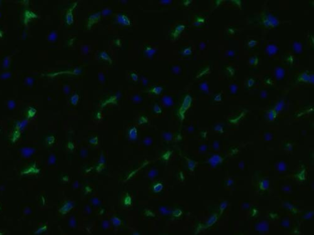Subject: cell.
I'll return each instance as SVG.
<instances>
[{
    "mask_svg": "<svg viewBox=\"0 0 314 235\" xmlns=\"http://www.w3.org/2000/svg\"><path fill=\"white\" fill-rule=\"evenodd\" d=\"M258 21L260 25L268 28H275L280 24V21L277 16L267 11H263L261 13Z\"/></svg>",
    "mask_w": 314,
    "mask_h": 235,
    "instance_id": "6da1fadb",
    "label": "cell"
},
{
    "mask_svg": "<svg viewBox=\"0 0 314 235\" xmlns=\"http://www.w3.org/2000/svg\"><path fill=\"white\" fill-rule=\"evenodd\" d=\"M297 82L299 83H314V74L309 71H304L297 76Z\"/></svg>",
    "mask_w": 314,
    "mask_h": 235,
    "instance_id": "7a4b0ae2",
    "label": "cell"
},
{
    "mask_svg": "<svg viewBox=\"0 0 314 235\" xmlns=\"http://www.w3.org/2000/svg\"><path fill=\"white\" fill-rule=\"evenodd\" d=\"M101 18V11H97V12H95L92 13V14H89L88 16L87 19V23H86V26L88 29H90L92 28V26L94 25L95 23H97Z\"/></svg>",
    "mask_w": 314,
    "mask_h": 235,
    "instance_id": "3957f363",
    "label": "cell"
},
{
    "mask_svg": "<svg viewBox=\"0 0 314 235\" xmlns=\"http://www.w3.org/2000/svg\"><path fill=\"white\" fill-rule=\"evenodd\" d=\"M185 28H186V25L185 24H177V25L175 26V28L170 32V37L172 39H173V40H175V39L178 38V37L180 36V34L182 31H184Z\"/></svg>",
    "mask_w": 314,
    "mask_h": 235,
    "instance_id": "277c9868",
    "label": "cell"
},
{
    "mask_svg": "<svg viewBox=\"0 0 314 235\" xmlns=\"http://www.w3.org/2000/svg\"><path fill=\"white\" fill-rule=\"evenodd\" d=\"M117 21L119 23L123 25L129 26L131 25V21L129 16L125 13H120L117 14Z\"/></svg>",
    "mask_w": 314,
    "mask_h": 235,
    "instance_id": "5b68a950",
    "label": "cell"
},
{
    "mask_svg": "<svg viewBox=\"0 0 314 235\" xmlns=\"http://www.w3.org/2000/svg\"><path fill=\"white\" fill-rule=\"evenodd\" d=\"M77 2L74 3L73 5H72L71 7L68 9V11H67V14H66V21H67V23L68 24H72V23H73L74 21L73 10H74V8L77 6Z\"/></svg>",
    "mask_w": 314,
    "mask_h": 235,
    "instance_id": "8992f818",
    "label": "cell"
},
{
    "mask_svg": "<svg viewBox=\"0 0 314 235\" xmlns=\"http://www.w3.org/2000/svg\"><path fill=\"white\" fill-rule=\"evenodd\" d=\"M206 21L207 19L203 16H201L199 15L195 16V18L194 25L198 27H202V26L205 25L206 23Z\"/></svg>",
    "mask_w": 314,
    "mask_h": 235,
    "instance_id": "52a82bcc",
    "label": "cell"
},
{
    "mask_svg": "<svg viewBox=\"0 0 314 235\" xmlns=\"http://www.w3.org/2000/svg\"><path fill=\"white\" fill-rule=\"evenodd\" d=\"M209 71H210V67L209 66H206V67L202 68L196 75V78H201L204 77L208 74Z\"/></svg>",
    "mask_w": 314,
    "mask_h": 235,
    "instance_id": "ba28073f",
    "label": "cell"
},
{
    "mask_svg": "<svg viewBox=\"0 0 314 235\" xmlns=\"http://www.w3.org/2000/svg\"><path fill=\"white\" fill-rule=\"evenodd\" d=\"M99 57L101 59H102L103 60H105L107 61L109 63V64H112V60L111 58L110 57V56L109 55L107 54V53L105 52V51H101V53H99Z\"/></svg>",
    "mask_w": 314,
    "mask_h": 235,
    "instance_id": "9c48e42d",
    "label": "cell"
},
{
    "mask_svg": "<svg viewBox=\"0 0 314 235\" xmlns=\"http://www.w3.org/2000/svg\"><path fill=\"white\" fill-rule=\"evenodd\" d=\"M163 90V87H161V86H155V87H153L151 89H150L148 90V92L155 95H159L162 93Z\"/></svg>",
    "mask_w": 314,
    "mask_h": 235,
    "instance_id": "30bf717a",
    "label": "cell"
},
{
    "mask_svg": "<svg viewBox=\"0 0 314 235\" xmlns=\"http://www.w3.org/2000/svg\"><path fill=\"white\" fill-rule=\"evenodd\" d=\"M144 51H145L146 55L150 56H150L153 55L154 54L156 50L155 48H153L152 47H151V46H150V45H145Z\"/></svg>",
    "mask_w": 314,
    "mask_h": 235,
    "instance_id": "8fae6325",
    "label": "cell"
},
{
    "mask_svg": "<svg viewBox=\"0 0 314 235\" xmlns=\"http://www.w3.org/2000/svg\"><path fill=\"white\" fill-rule=\"evenodd\" d=\"M226 71L229 77H232L236 74V69L232 66H227L226 67Z\"/></svg>",
    "mask_w": 314,
    "mask_h": 235,
    "instance_id": "7c38bea8",
    "label": "cell"
},
{
    "mask_svg": "<svg viewBox=\"0 0 314 235\" xmlns=\"http://www.w3.org/2000/svg\"><path fill=\"white\" fill-rule=\"evenodd\" d=\"M255 83H256V80H255L254 78H253V77L248 78L247 81H246V85H247V89H249V88L253 87L255 85Z\"/></svg>",
    "mask_w": 314,
    "mask_h": 235,
    "instance_id": "4fadbf2b",
    "label": "cell"
},
{
    "mask_svg": "<svg viewBox=\"0 0 314 235\" xmlns=\"http://www.w3.org/2000/svg\"><path fill=\"white\" fill-rule=\"evenodd\" d=\"M258 44V41L255 40H254V39L249 40L247 41V47H248V48H254V47H256Z\"/></svg>",
    "mask_w": 314,
    "mask_h": 235,
    "instance_id": "5bb4252c",
    "label": "cell"
},
{
    "mask_svg": "<svg viewBox=\"0 0 314 235\" xmlns=\"http://www.w3.org/2000/svg\"><path fill=\"white\" fill-rule=\"evenodd\" d=\"M182 53L184 55H186V56H188L192 55V47H190V46H188V47H187V48L183 49V50H182Z\"/></svg>",
    "mask_w": 314,
    "mask_h": 235,
    "instance_id": "9a60e30c",
    "label": "cell"
},
{
    "mask_svg": "<svg viewBox=\"0 0 314 235\" xmlns=\"http://www.w3.org/2000/svg\"><path fill=\"white\" fill-rule=\"evenodd\" d=\"M162 100H163V103L166 105H172V104H173L172 99L168 96H165Z\"/></svg>",
    "mask_w": 314,
    "mask_h": 235,
    "instance_id": "2e32d148",
    "label": "cell"
},
{
    "mask_svg": "<svg viewBox=\"0 0 314 235\" xmlns=\"http://www.w3.org/2000/svg\"><path fill=\"white\" fill-rule=\"evenodd\" d=\"M79 95L78 94H74L70 98V102L73 105H76L79 102Z\"/></svg>",
    "mask_w": 314,
    "mask_h": 235,
    "instance_id": "e0dca14e",
    "label": "cell"
},
{
    "mask_svg": "<svg viewBox=\"0 0 314 235\" xmlns=\"http://www.w3.org/2000/svg\"><path fill=\"white\" fill-rule=\"evenodd\" d=\"M249 62L252 65H257L259 63V58L257 56H253L249 59Z\"/></svg>",
    "mask_w": 314,
    "mask_h": 235,
    "instance_id": "ac0fdd59",
    "label": "cell"
},
{
    "mask_svg": "<svg viewBox=\"0 0 314 235\" xmlns=\"http://www.w3.org/2000/svg\"><path fill=\"white\" fill-rule=\"evenodd\" d=\"M237 29L233 26H229L227 28V33L229 35H235L236 33Z\"/></svg>",
    "mask_w": 314,
    "mask_h": 235,
    "instance_id": "d6986e66",
    "label": "cell"
},
{
    "mask_svg": "<svg viewBox=\"0 0 314 235\" xmlns=\"http://www.w3.org/2000/svg\"><path fill=\"white\" fill-rule=\"evenodd\" d=\"M129 136H130L131 138H134L135 137H136V135H137L136 128H135V127L131 128V129L129 130Z\"/></svg>",
    "mask_w": 314,
    "mask_h": 235,
    "instance_id": "ffe728a7",
    "label": "cell"
},
{
    "mask_svg": "<svg viewBox=\"0 0 314 235\" xmlns=\"http://www.w3.org/2000/svg\"><path fill=\"white\" fill-rule=\"evenodd\" d=\"M130 77L131 78H132L133 80L134 81H137L138 80V75H137V73L135 71H133L130 73Z\"/></svg>",
    "mask_w": 314,
    "mask_h": 235,
    "instance_id": "44dd1931",
    "label": "cell"
},
{
    "mask_svg": "<svg viewBox=\"0 0 314 235\" xmlns=\"http://www.w3.org/2000/svg\"><path fill=\"white\" fill-rule=\"evenodd\" d=\"M154 110L157 113H160V112H162V108H161V107H160L158 105H157V104H156V105H155Z\"/></svg>",
    "mask_w": 314,
    "mask_h": 235,
    "instance_id": "7402d4cb",
    "label": "cell"
},
{
    "mask_svg": "<svg viewBox=\"0 0 314 235\" xmlns=\"http://www.w3.org/2000/svg\"><path fill=\"white\" fill-rule=\"evenodd\" d=\"M231 2L234 3V5H237L238 6H240V7L242 5V1H240V0H233V1H231Z\"/></svg>",
    "mask_w": 314,
    "mask_h": 235,
    "instance_id": "603a6c76",
    "label": "cell"
},
{
    "mask_svg": "<svg viewBox=\"0 0 314 235\" xmlns=\"http://www.w3.org/2000/svg\"><path fill=\"white\" fill-rule=\"evenodd\" d=\"M182 2L183 5H185V6H188L192 3V1H190V0H184Z\"/></svg>",
    "mask_w": 314,
    "mask_h": 235,
    "instance_id": "cb8c5ba5",
    "label": "cell"
},
{
    "mask_svg": "<svg viewBox=\"0 0 314 235\" xmlns=\"http://www.w3.org/2000/svg\"><path fill=\"white\" fill-rule=\"evenodd\" d=\"M287 61H288V62H290V64H292L293 62V61H294L293 57L292 56H291V55L288 56V57H287Z\"/></svg>",
    "mask_w": 314,
    "mask_h": 235,
    "instance_id": "d4e9b609",
    "label": "cell"
},
{
    "mask_svg": "<svg viewBox=\"0 0 314 235\" xmlns=\"http://www.w3.org/2000/svg\"><path fill=\"white\" fill-rule=\"evenodd\" d=\"M221 100H222V98H221V94H217V95H216L215 96L214 100H216V101H221Z\"/></svg>",
    "mask_w": 314,
    "mask_h": 235,
    "instance_id": "484cf974",
    "label": "cell"
},
{
    "mask_svg": "<svg viewBox=\"0 0 314 235\" xmlns=\"http://www.w3.org/2000/svg\"><path fill=\"white\" fill-rule=\"evenodd\" d=\"M309 40L310 41V43L314 45V35L312 34L309 35Z\"/></svg>",
    "mask_w": 314,
    "mask_h": 235,
    "instance_id": "4316f807",
    "label": "cell"
},
{
    "mask_svg": "<svg viewBox=\"0 0 314 235\" xmlns=\"http://www.w3.org/2000/svg\"><path fill=\"white\" fill-rule=\"evenodd\" d=\"M214 2L215 5H216V6H219V5H221V3L223 2V1H219V0H217V1H214Z\"/></svg>",
    "mask_w": 314,
    "mask_h": 235,
    "instance_id": "83f0119b",
    "label": "cell"
}]
</instances>
